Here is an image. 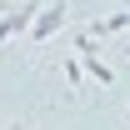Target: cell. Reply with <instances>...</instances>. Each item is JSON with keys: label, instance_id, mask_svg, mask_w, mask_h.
I'll return each instance as SVG.
<instances>
[{"label": "cell", "instance_id": "obj_6", "mask_svg": "<svg viewBox=\"0 0 130 130\" xmlns=\"http://www.w3.org/2000/svg\"><path fill=\"white\" fill-rule=\"evenodd\" d=\"M80 80H85V65H80V55H75V60H65V85L80 90Z\"/></svg>", "mask_w": 130, "mask_h": 130}, {"label": "cell", "instance_id": "obj_2", "mask_svg": "<svg viewBox=\"0 0 130 130\" xmlns=\"http://www.w3.org/2000/svg\"><path fill=\"white\" fill-rule=\"evenodd\" d=\"M35 10H40V0H25V5H15L10 15H0V45L30 30V20H35Z\"/></svg>", "mask_w": 130, "mask_h": 130}, {"label": "cell", "instance_id": "obj_5", "mask_svg": "<svg viewBox=\"0 0 130 130\" xmlns=\"http://www.w3.org/2000/svg\"><path fill=\"white\" fill-rule=\"evenodd\" d=\"M100 50V35L90 30V25H85V30H75V55H95Z\"/></svg>", "mask_w": 130, "mask_h": 130}, {"label": "cell", "instance_id": "obj_4", "mask_svg": "<svg viewBox=\"0 0 130 130\" xmlns=\"http://www.w3.org/2000/svg\"><path fill=\"white\" fill-rule=\"evenodd\" d=\"M90 30H95L100 40H110V35H125V30H130V10H110V15H100Z\"/></svg>", "mask_w": 130, "mask_h": 130}, {"label": "cell", "instance_id": "obj_1", "mask_svg": "<svg viewBox=\"0 0 130 130\" xmlns=\"http://www.w3.org/2000/svg\"><path fill=\"white\" fill-rule=\"evenodd\" d=\"M65 25H70V0H45V5L35 10V20H30V30H25V35L45 45V40H55Z\"/></svg>", "mask_w": 130, "mask_h": 130}, {"label": "cell", "instance_id": "obj_3", "mask_svg": "<svg viewBox=\"0 0 130 130\" xmlns=\"http://www.w3.org/2000/svg\"><path fill=\"white\" fill-rule=\"evenodd\" d=\"M80 65H85V75H90L95 85H115V65L105 60L100 50H95V55H80Z\"/></svg>", "mask_w": 130, "mask_h": 130}]
</instances>
